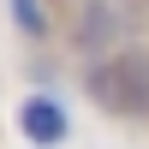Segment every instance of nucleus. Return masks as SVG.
<instances>
[{
  "label": "nucleus",
  "mask_w": 149,
  "mask_h": 149,
  "mask_svg": "<svg viewBox=\"0 0 149 149\" xmlns=\"http://www.w3.org/2000/svg\"><path fill=\"white\" fill-rule=\"evenodd\" d=\"M12 24H18V36H30V42H48V6L42 0H12Z\"/></svg>",
  "instance_id": "3"
},
{
  "label": "nucleus",
  "mask_w": 149,
  "mask_h": 149,
  "mask_svg": "<svg viewBox=\"0 0 149 149\" xmlns=\"http://www.w3.org/2000/svg\"><path fill=\"white\" fill-rule=\"evenodd\" d=\"M84 90L113 119H149V48H113V54L90 60Z\"/></svg>",
  "instance_id": "1"
},
{
  "label": "nucleus",
  "mask_w": 149,
  "mask_h": 149,
  "mask_svg": "<svg viewBox=\"0 0 149 149\" xmlns=\"http://www.w3.org/2000/svg\"><path fill=\"white\" fill-rule=\"evenodd\" d=\"M72 131V113L54 102V95H24L18 102V137L36 143V149H60Z\"/></svg>",
  "instance_id": "2"
}]
</instances>
